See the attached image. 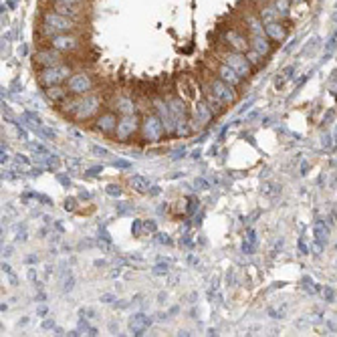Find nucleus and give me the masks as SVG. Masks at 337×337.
<instances>
[{"label": "nucleus", "mask_w": 337, "mask_h": 337, "mask_svg": "<svg viewBox=\"0 0 337 337\" xmlns=\"http://www.w3.org/2000/svg\"><path fill=\"white\" fill-rule=\"evenodd\" d=\"M61 105H63L61 109L65 111V113H71L77 121H83V119L93 117L99 111L101 99L97 95H93V93H87V95H81V97H73L69 101L65 99Z\"/></svg>", "instance_id": "nucleus-1"}, {"label": "nucleus", "mask_w": 337, "mask_h": 337, "mask_svg": "<svg viewBox=\"0 0 337 337\" xmlns=\"http://www.w3.org/2000/svg\"><path fill=\"white\" fill-rule=\"evenodd\" d=\"M79 26V20L77 18H71V16H65V14H59L55 12L53 8L45 10L43 12V18H41V30L43 34H47L49 39L55 34H65V32H75Z\"/></svg>", "instance_id": "nucleus-2"}, {"label": "nucleus", "mask_w": 337, "mask_h": 337, "mask_svg": "<svg viewBox=\"0 0 337 337\" xmlns=\"http://www.w3.org/2000/svg\"><path fill=\"white\" fill-rule=\"evenodd\" d=\"M71 67L61 63V65H55V67H45L41 69L39 73V83L43 87H53V85H61V83H67L71 79Z\"/></svg>", "instance_id": "nucleus-3"}, {"label": "nucleus", "mask_w": 337, "mask_h": 337, "mask_svg": "<svg viewBox=\"0 0 337 337\" xmlns=\"http://www.w3.org/2000/svg\"><path fill=\"white\" fill-rule=\"evenodd\" d=\"M93 87H95V81H93L91 75L85 73V71L73 73V75H71V79L67 81V91H69V95H73V97L87 95V93L93 91Z\"/></svg>", "instance_id": "nucleus-4"}, {"label": "nucleus", "mask_w": 337, "mask_h": 337, "mask_svg": "<svg viewBox=\"0 0 337 337\" xmlns=\"http://www.w3.org/2000/svg\"><path fill=\"white\" fill-rule=\"evenodd\" d=\"M220 63H226L228 67H232L240 77H248V75L252 73V65H250V61L246 59V53H238V51H232V49H228V51H224L222 55H220Z\"/></svg>", "instance_id": "nucleus-5"}, {"label": "nucleus", "mask_w": 337, "mask_h": 337, "mask_svg": "<svg viewBox=\"0 0 337 337\" xmlns=\"http://www.w3.org/2000/svg\"><path fill=\"white\" fill-rule=\"evenodd\" d=\"M166 133V127L162 123V119L158 117V113H152V115H147L143 121H141V137L149 143H156L164 137Z\"/></svg>", "instance_id": "nucleus-6"}, {"label": "nucleus", "mask_w": 337, "mask_h": 337, "mask_svg": "<svg viewBox=\"0 0 337 337\" xmlns=\"http://www.w3.org/2000/svg\"><path fill=\"white\" fill-rule=\"evenodd\" d=\"M208 93L210 95H214L222 105H232L234 101H236V91H234V87L232 85H228V83H224L222 79H212L210 81V85H208Z\"/></svg>", "instance_id": "nucleus-7"}, {"label": "nucleus", "mask_w": 337, "mask_h": 337, "mask_svg": "<svg viewBox=\"0 0 337 337\" xmlns=\"http://www.w3.org/2000/svg\"><path fill=\"white\" fill-rule=\"evenodd\" d=\"M49 45L59 51V53H77L81 49V41L75 36L73 32H65V34H55L49 39Z\"/></svg>", "instance_id": "nucleus-8"}, {"label": "nucleus", "mask_w": 337, "mask_h": 337, "mask_svg": "<svg viewBox=\"0 0 337 337\" xmlns=\"http://www.w3.org/2000/svg\"><path fill=\"white\" fill-rule=\"evenodd\" d=\"M137 129H141L137 113L121 115V117H119V123H117V129H115V137H117L119 141H127Z\"/></svg>", "instance_id": "nucleus-9"}, {"label": "nucleus", "mask_w": 337, "mask_h": 337, "mask_svg": "<svg viewBox=\"0 0 337 337\" xmlns=\"http://www.w3.org/2000/svg\"><path fill=\"white\" fill-rule=\"evenodd\" d=\"M222 41H224V45H226L228 49L238 51V53H246V51L250 49V39H246L242 32H238V30H234V28L224 32Z\"/></svg>", "instance_id": "nucleus-10"}, {"label": "nucleus", "mask_w": 337, "mask_h": 337, "mask_svg": "<svg viewBox=\"0 0 337 337\" xmlns=\"http://www.w3.org/2000/svg\"><path fill=\"white\" fill-rule=\"evenodd\" d=\"M216 77L218 79H222L224 83H228V85H232L234 89L238 87V85H242V81H244V77H240V75L232 69V67H228L226 63H220L218 65V71H216Z\"/></svg>", "instance_id": "nucleus-11"}, {"label": "nucleus", "mask_w": 337, "mask_h": 337, "mask_svg": "<svg viewBox=\"0 0 337 337\" xmlns=\"http://www.w3.org/2000/svg\"><path fill=\"white\" fill-rule=\"evenodd\" d=\"M34 61H36V65H41L43 69H45V67H55V65H61V63H63L61 53L55 51L53 47H51V49H45V51H39V53H36V57H34Z\"/></svg>", "instance_id": "nucleus-12"}, {"label": "nucleus", "mask_w": 337, "mask_h": 337, "mask_svg": "<svg viewBox=\"0 0 337 337\" xmlns=\"http://www.w3.org/2000/svg\"><path fill=\"white\" fill-rule=\"evenodd\" d=\"M265 34L269 36L273 43H283V41L287 39V28L283 26L281 20H275V22L265 24Z\"/></svg>", "instance_id": "nucleus-13"}, {"label": "nucleus", "mask_w": 337, "mask_h": 337, "mask_svg": "<svg viewBox=\"0 0 337 337\" xmlns=\"http://www.w3.org/2000/svg\"><path fill=\"white\" fill-rule=\"evenodd\" d=\"M117 115L115 113H111V111H107V113H101L97 117V129L103 131V133H111V131H115L117 129Z\"/></svg>", "instance_id": "nucleus-14"}, {"label": "nucleus", "mask_w": 337, "mask_h": 337, "mask_svg": "<svg viewBox=\"0 0 337 337\" xmlns=\"http://www.w3.org/2000/svg\"><path fill=\"white\" fill-rule=\"evenodd\" d=\"M168 105H170V111H172V115L176 119V127L180 123H184V121H188V109H186L182 99H170Z\"/></svg>", "instance_id": "nucleus-15"}, {"label": "nucleus", "mask_w": 337, "mask_h": 337, "mask_svg": "<svg viewBox=\"0 0 337 337\" xmlns=\"http://www.w3.org/2000/svg\"><path fill=\"white\" fill-rule=\"evenodd\" d=\"M250 49H254L263 57H267V55H271V39L267 34H254V36H250Z\"/></svg>", "instance_id": "nucleus-16"}, {"label": "nucleus", "mask_w": 337, "mask_h": 337, "mask_svg": "<svg viewBox=\"0 0 337 337\" xmlns=\"http://www.w3.org/2000/svg\"><path fill=\"white\" fill-rule=\"evenodd\" d=\"M149 325H152V319H149L147 315H143V313H135L129 319V329H131L133 335H143Z\"/></svg>", "instance_id": "nucleus-17"}, {"label": "nucleus", "mask_w": 337, "mask_h": 337, "mask_svg": "<svg viewBox=\"0 0 337 337\" xmlns=\"http://www.w3.org/2000/svg\"><path fill=\"white\" fill-rule=\"evenodd\" d=\"M212 115H214V109L208 103H202V101L196 103V107H194V123L204 125V123H208L212 119Z\"/></svg>", "instance_id": "nucleus-18"}, {"label": "nucleus", "mask_w": 337, "mask_h": 337, "mask_svg": "<svg viewBox=\"0 0 337 337\" xmlns=\"http://www.w3.org/2000/svg\"><path fill=\"white\" fill-rule=\"evenodd\" d=\"M244 22H246V28H248L250 36H254V34H265V24H263V20L258 18V14L246 12V14H244Z\"/></svg>", "instance_id": "nucleus-19"}, {"label": "nucleus", "mask_w": 337, "mask_h": 337, "mask_svg": "<svg viewBox=\"0 0 337 337\" xmlns=\"http://www.w3.org/2000/svg\"><path fill=\"white\" fill-rule=\"evenodd\" d=\"M258 18L263 20V24H269V22L281 20V14L275 8V4H265V6H260V10H258Z\"/></svg>", "instance_id": "nucleus-20"}, {"label": "nucleus", "mask_w": 337, "mask_h": 337, "mask_svg": "<svg viewBox=\"0 0 337 337\" xmlns=\"http://www.w3.org/2000/svg\"><path fill=\"white\" fill-rule=\"evenodd\" d=\"M55 12L59 14H65V16H71V18H81V6H75V4H53L51 6Z\"/></svg>", "instance_id": "nucleus-21"}, {"label": "nucleus", "mask_w": 337, "mask_h": 337, "mask_svg": "<svg viewBox=\"0 0 337 337\" xmlns=\"http://www.w3.org/2000/svg\"><path fill=\"white\" fill-rule=\"evenodd\" d=\"M313 234H315V240L325 244L327 238H329V228H327V224L323 222V218H317L315 224H313Z\"/></svg>", "instance_id": "nucleus-22"}, {"label": "nucleus", "mask_w": 337, "mask_h": 337, "mask_svg": "<svg viewBox=\"0 0 337 337\" xmlns=\"http://www.w3.org/2000/svg\"><path fill=\"white\" fill-rule=\"evenodd\" d=\"M45 95H47L51 101H55V103H63V101L67 99L69 91L63 89L61 85H53V87H45Z\"/></svg>", "instance_id": "nucleus-23"}, {"label": "nucleus", "mask_w": 337, "mask_h": 337, "mask_svg": "<svg viewBox=\"0 0 337 337\" xmlns=\"http://www.w3.org/2000/svg\"><path fill=\"white\" fill-rule=\"evenodd\" d=\"M129 184H131V188H133L137 194H147L149 188H152V186H149V182H147L143 176H139V174L131 176V178H129Z\"/></svg>", "instance_id": "nucleus-24"}, {"label": "nucleus", "mask_w": 337, "mask_h": 337, "mask_svg": "<svg viewBox=\"0 0 337 337\" xmlns=\"http://www.w3.org/2000/svg\"><path fill=\"white\" fill-rule=\"evenodd\" d=\"M115 109L119 111L121 115H129V113H135V103L129 97H119L115 101Z\"/></svg>", "instance_id": "nucleus-25"}, {"label": "nucleus", "mask_w": 337, "mask_h": 337, "mask_svg": "<svg viewBox=\"0 0 337 337\" xmlns=\"http://www.w3.org/2000/svg\"><path fill=\"white\" fill-rule=\"evenodd\" d=\"M254 246H256V232H254V230H248V232H246V238L242 240V252L252 254V252H254Z\"/></svg>", "instance_id": "nucleus-26"}, {"label": "nucleus", "mask_w": 337, "mask_h": 337, "mask_svg": "<svg viewBox=\"0 0 337 337\" xmlns=\"http://www.w3.org/2000/svg\"><path fill=\"white\" fill-rule=\"evenodd\" d=\"M275 8L279 10V14H281V18H287L289 14H291V0H275Z\"/></svg>", "instance_id": "nucleus-27"}, {"label": "nucleus", "mask_w": 337, "mask_h": 337, "mask_svg": "<svg viewBox=\"0 0 337 337\" xmlns=\"http://www.w3.org/2000/svg\"><path fill=\"white\" fill-rule=\"evenodd\" d=\"M246 59L250 61V65H260V61H263V55L256 53L254 49H248V51H246Z\"/></svg>", "instance_id": "nucleus-28"}, {"label": "nucleus", "mask_w": 337, "mask_h": 337, "mask_svg": "<svg viewBox=\"0 0 337 337\" xmlns=\"http://www.w3.org/2000/svg\"><path fill=\"white\" fill-rule=\"evenodd\" d=\"M105 192H107L109 196H113V198H119V196H121V186H119V184H109L107 188H105Z\"/></svg>", "instance_id": "nucleus-29"}, {"label": "nucleus", "mask_w": 337, "mask_h": 337, "mask_svg": "<svg viewBox=\"0 0 337 337\" xmlns=\"http://www.w3.org/2000/svg\"><path fill=\"white\" fill-rule=\"evenodd\" d=\"M53 4H75V6H81L85 4V0H51Z\"/></svg>", "instance_id": "nucleus-30"}, {"label": "nucleus", "mask_w": 337, "mask_h": 337, "mask_svg": "<svg viewBox=\"0 0 337 337\" xmlns=\"http://www.w3.org/2000/svg\"><path fill=\"white\" fill-rule=\"evenodd\" d=\"M141 228H143V220H135L133 226H131V232H133L135 236H139V234H141Z\"/></svg>", "instance_id": "nucleus-31"}, {"label": "nucleus", "mask_w": 337, "mask_h": 337, "mask_svg": "<svg viewBox=\"0 0 337 337\" xmlns=\"http://www.w3.org/2000/svg\"><path fill=\"white\" fill-rule=\"evenodd\" d=\"M113 166H115V168H121V170H129V168H131V164H129L127 160H115Z\"/></svg>", "instance_id": "nucleus-32"}, {"label": "nucleus", "mask_w": 337, "mask_h": 337, "mask_svg": "<svg viewBox=\"0 0 337 337\" xmlns=\"http://www.w3.org/2000/svg\"><path fill=\"white\" fill-rule=\"evenodd\" d=\"M143 230H147V232H156V222L143 220Z\"/></svg>", "instance_id": "nucleus-33"}, {"label": "nucleus", "mask_w": 337, "mask_h": 337, "mask_svg": "<svg viewBox=\"0 0 337 337\" xmlns=\"http://www.w3.org/2000/svg\"><path fill=\"white\" fill-rule=\"evenodd\" d=\"M91 149H93V154H97V156H109V152H107L105 147H101V145H93Z\"/></svg>", "instance_id": "nucleus-34"}, {"label": "nucleus", "mask_w": 337, "mask_h": 337, "mask_svg": "<svg viewBox=\"0 0 337 337\" xmlns=\"http://www.w3.org/2000/svg\"><path fill=\"white\" fill-rule=\"evenodd\" d=\"M154 273H156V275H166V273H168V265H156Z\"/></svg>", "instance_id": "nucleus-35"}, {"label": "nucleus", "mask_w": 337, "mask_h": 337, "mask_svg": "<svg viewBox=\"0 0 337 337\" xmlns=\"http://www.w3.org/2000/svg\"><path fill=\"white\" fill-rule=\"evenodd\" d=\"M77 206H75V198H67L65 200V210H75Z\"/></svg>", "instance_id": "nucleus-36"}, {"label": "nucleus", "mask_w": 337, "mask_h": 337, "mask_svg": "<svg viewBox=\"0 0 337 337\" xmlns=\"http://www.w3.org/2000/svg\"><path fill=\"white\" fill-rule=\"evenodd\" d=\"M325 297L329 299V303H333V299H335V291H333L331 287H327V289H325Z\"/></svg>", "instance_id": "nucleus-37"}, {"label": "nucleus", "mask_w": 337, "mask_h": 337, "mask_svg": "<svg viewBox=\"0 0 337 337\" xmlns=\"http://www.w3.org/2000/svg\"><path fill=\"white\" fill-rule=\"evenodd\" d=\"M293 73H295V67H287V69L283 71V75H285L287 79H289V77H293Z\"/></svg>", "instance_id": "nucleus-38"}, {"label": "nucleus", "mask_w": 337, "mask_h": 337, "mask_svg": "<svg viewBox=\"0 0 337 337\" xmlns=\"http://www.w3.org/2000/svg\"><path fill=\"white\" fill-rule=\"evenodd\" d=\"M67 166H71L73 170H77L79 168V160H67Z\"/></svg>", "instance_id": "nucleus-39"}, {"label": "nucleus", "mask_w": 337, "mask_h": 337, "mask_svg": "<svg viewBox=\"0 0 337 337\" xmlns=\"http://www.w3.org/2000/svg\"><path fill=\"white\" fill-rule=\"evenodd\" d=\"M158 236H160V238H158V240H160V242H162V244H170V242H172V240H170V238H168V234H158Z\"/></svg>", "instance_id": "nucleus-40"}, {"label": "nucleus", "mask_w": 337, "mask_h": 337, "mask_svg": "<svg viewBox=\"0 0 337 337\" xmlns=\"http://www.w3.org/2000/svg\"><path fill=\"white\" fill-rule=\"evenodd\" d=\"M196 186H202V190H206V188H208V184H206L202 178H200V180H196Z\"/></svg>", "instance_id": "nucleus-41"}, {"label": "nucleus", "mask_w": 337, "mask_h": 337, "mask_svg": "<svg viewBox=\"0 0 337 337\" xmlns=\"http://www.w3.org/2000/svg\"><path fill=\"white\" fill-rule=\"evenodd\" d=\"M59 180H61V182H63V184H67V186H69V184H71V180H69V178H67V176H63V174H59Z\"/></svg>", "instance_id": "nucleus-42"}, {"label": "nucleus", "mask_w": 337, "mask_h": 337, "mask_svg": "<svg viewBox=\"0 0 337 337\" xmlns=\"http://www.w3.org/2000/svg\"><path fill=\"white\" fill-rule=\"evenodd\" d=\"M43 327H45V329H51V327H55V321H45Z\"/></svg>", "instance_id": "nucleus-43"}, {"label": "nucleus", "mask_w": 337, "mask_h": 337, "mask_svg": "<svg viewBox=\"0 0 337 337\" xmlns=\"http://www.w3.org/2000/svg\"><path fill=\"white\" fill-rule=\"evenodd\" d=\"M101 299H103V301H105V303H111V301H113V297H111V295H103Z\"/></svg>", "instance_id": "nucleus-44"}, {"label": "nucleus", "mask_w": 337, "mask_h": 337, "mask_svg": "<svg viewBox=\"0 0 337 337\" xmlns=\"http://www.w3.org/2000/svg\"><path fill=\"white\" fill-rule=\"evenodd\" d=\"M99 172H103V168H91V172H89V174L93 176V174H99Z\"/></svg>", "instance_id": "nucleus-45"}, {"label": "nucleus", "mask_w": 337, "mask_h": 337, "mask_svg": "<svg viewBox=\"0 0 337 337\" xmlns=\"http://www.w3.org/2000/svg\"><path fill=\"white\" fill-rule=\"evenodd\" d=\"M291 2H295V4H299V2H303V0H291Z\"/></svg>", "instance_id": "nucleus-46"}]
</instances>
